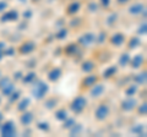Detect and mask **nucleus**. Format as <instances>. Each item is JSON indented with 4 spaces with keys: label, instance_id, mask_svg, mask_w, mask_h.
I'll return each mask as SVG.
<instances>
[{
    "label": "nucleus",
    "instance_id": "obj_15",
    "mask_svg": "<svg viewBox=\"0 0 147 137\" xmlns=\"http://www.w3.org/2000/svg\"><path fill=\"white\" fill-rule=\"evenodd\" d=\"M145 61V56L142 55V54H137V55H135L134 58L130 59V65L132 68H140L142 66V64H144Z\"/></svg>",
    "mask_w": 147,
    "mask_h": 137
},
{
    "label": "nucleus",
    "instance_id": "obj_2",
    "mask_svg": "<svg viewBox=\"0 0 147 137\" xmlns=\"http://www.w3.org/2000/svg\"><path fill=\"white\" fill-rule=\"evenodd\" d=\"M87 107V99L85 95H77L70 103V109L75 114H81Z\"/></svg>",
    "mask_w": 147,
    "mask_h": 137
},
{
    "label": "nucleus",
    "instance_id": "obj_51",
    "mask_svg": "<svg viewBox=\"0 0 147 137\" xmlns=\"http://www.w3.org/2000/svg\"><path fill=\"white\" fill-rule=\"evenodd\" d=\"M32 3H38V1H40V0H31Z\"/></svg>",
    "mask_w": 147,
    "mask_h": 137
},
{
    "label": "nucleus",
    "instance_id": "obj_47",
    "mask_svg": "<svg viewBox=\"0 0 147 137\" xmlns=\"http://www.w3.org/2000/svg\"><path fill=\"white\" fill-rule=\"evenodd\" d=\"M5 48H6V43L3 42V40H0V52H4Z\"/></svg>",
    "mask_w": 147,
    "mask_h": 137
},
{
    "label": "nucleus",
    "instance_id": "obj_36",
    "mask_svg": "<svg viewBox=\"0 0 147 137\" xmlns=\"http://www.w3.org/2000/svg\"><path fill=\"white\" fill-rule=\"evenodd\" d=\"M105 38H107V33L105 32H100V33L98 34V37L96 36V42H97L98 44H102L105 42Z\"/></svg>",
    "mask_w": 147,
    "mask_h": 137
},
{
    "label": "nucleus",
    "instance_id": "obj_26",
    "mask_svg": "<svg viewBox=\"0 0 147 137\" xmlns=\"http://www.w3.org/2000/svg\"><path fill=\"white\" fill-rule=\"evenodd\" d=\"M55 119H57V120H59V121H64L65 120V119L69 116L67 115V110L66 109H64V108H60V109H58L57 111H55Z\"/></svg>",
    "mask_w": 147,
    "mask_h": 137
},
{
    "label": "nucleus",
    "instance_id": "obj_14",
    "mask_svg": "<svg viewBox=\"0 0 147 137\" xmlns=\"http://www.w3.org/2000/svg\"><path fill=\"white\" fill-rule=\"evenodd\" d=\"M80 9H81V3L77 1V0H72V1L67 5L66 13H67V15L74 16V15H76V13L80 11Z\"/></svg>",
    "mask_w": 147,
    "mask_h": 137
},
{
    "label": "nucleus",
    "instance_id": "obj_41",
    "mask_svg": "<svg viewBox=\"0 0 147 137\" xmlns=\"http://www.w3.org/2000/svg\"><path fill=\"white\" fill-rule=\"evenodd\" d=\"M137 33L142 34V36H146V33H147V25H146V22H144V24H142L139 27V30H137Z\"/></svg>",
    "mask_w": 147,
    "mask_h": 137
},
{
    "label": "nucleus",
    "instance_id": "obj_39",
    "mask_svg": "<svg viewBox=\"0 0 147 137\" xmlns=\"http://www.w3.org/2000/svg\"><path fill=\"white\" fill-rule=\"evenodd\" d=\"M137 108V111H139V114L140 115H146L147 114V104H146V102L144 103V104H141L140 107H136Z\"/></svg>",
    "mask_w": 147,
    "mask_h": 137
},
{
    "label": "nucleus",
    "instance_id": "obj_12",
    "mask_svg": "<svg viewBox=\"0 0 147 137\" xmlns=\"http://www.w3.org/2000/svg\"><path fill=\"white\" fill-rule=\"evenodd\" d=\"M33 120H34V116H33V113L32 111H27V110L22 111L21 116H20V121L24 126H30L32 122H33Z\"/></svg>",
    "mask_w": 147,
    "mask_h": 137
},
{
    "label": "nucleus",
    "instance_id": "obj_45",
    "mask_svg": "<svg viewBox=\"0 0 147 137\" xmlns=\"http://www.w3.org/2000/svg\"><path fill=\"white\" fill-rule=\"evenodd\" d=\"M80 24H81V19H80V17H76V19H74V20L70 22V25L74 26V27H77Z\"/></svg>",
    "mask_w": 147,
    "mask_h": 137
},
{
    "label": "nucleus",
    "instance_id": "obj_24",
    "mask_svg": "<svg viewBox=\"0 0 147 137\" xmlns=\"http://www.w3.org/2000/svg\"><path fill=\"white\" fill-rule=\"evenodd\" d=\"M15 89H16V86H15V83H13V82L11 81L10 83L6 85L5 87H4L3 89H0V91H1V94H3V95H5V97H9V95H10Z\"/></svg>",
    "mask_w": 147,
    "mask_h": 137
},
{
    "label": "nucleus",
    "instance_id": "obj_11",
    "mask_svg": "<svg viewBox=\"0 0 147 137\" xmlns=\"http://www.w3.org/2000/svg\"><path fill=\"white\" fill-rule=\"evenodd\" d=\"M109 42L112 45H114V47H120V45L125 43V34L120 33V32H117V33H114L112 37L109 38Z\"/></svg>",
    "mask_w": 147,
    "mask_h": 137
},
{
    "label": "nucleus",
    "instance_id": "obj_42",
    "mask_svg": "<svg viewBox=\"0 0 147 137\" xmlns=\"http://www.w3.org/2000/svg\"><path fill=\"white\" fill-rule=\"evenodd\" d=\"M32 15H33V11L31 10V9H26V10L24 11V13H22V16H24L25 20H30L32 19Z\"/></svg>",
    "mask_w": 147,
    "mask_h": 137
},
{
    "label": "nucleus",
    "instance_id": "obj_29",
    "mask_svg": "<svg viewBox=\"0 0 147 137\" xmlns=\"http://www.w3.org/2000/svg\"><path fill=\"white\" fill-rule=\"evenodd\" d=\"M141 45V39L139 37H132L130 40H129V43H127V47L129 49H136V48H139Z\"/></svg>",
    "mask_w": 147,
    "mask_h": 137
},
{
    "label": "nucleus",
    "instance_id": "obj_46",
    "mask_svg": "<svg viewBox=\"0 0 147 137\" xmlns=\"http://www.w3.org/2000/svg\"><path fill=\"white\" fill-rule=\"evenodd\" d=\"M22 76H24L22 71H16L15 74H13V79H15V81H18V80L22 79Z\"/></svg>",
    "mask_w": 147,
    "mask_h": 137
},
{
    "label": "nucleus",
    "instance_id": "obj_55",
    "mask_svg": "<svg viewBox=\"0 0 147 137\" xmlns=\"http://www.w3.org/2000/svg\"><path fill=\"white\" fill-rule=\"evenodd\" d=\"M0 124H1V121H0Z\"/></svg>",
    "mask_w": 147,
    "mask_h": 137
},
{
    "label": "nucleus",
    "instance_id": "obj_5",
    "mask_svg": "<svg viewBox=\"0 0 147 137\" xmlns=\"http://www.w3.org/2000/svg\"><path fill=\"white\" fill-rule=\"evenodd\" d=\"M77 42H79L81 47H90V45H92L96 42V34L92 33V32H87V33L80 36Z\"/></svg>",
    "mask_w": 147,
    "mask_h": 137
},
{
    "label": "nucleus",
    "instance_id": "obj_4",
    "mask_svg": "<svg viewBox=\"0 0 147 137\" xmlns=\"http://www.w3.org/2000/svg\"><path fill=\"white\" fill-rule=\"evenodd\" d=\"M109 114H110V108L107 104H99L94 111V118L97 121H104L109 116Z\"/></svg>",
    "mask_w": 147,
    "mask_h": 137
},
{
    "label": "nucleus",
    "instance_id": "obj_49",
    "mask_svg": "<svg viewBox=\"0 0 147 137\" xmlns=\"http://www.w3.org/2000/svg\"><path fill=\"white\" fill-rule=\"evenodd\" d=\"M3 58H4V53H3V52H0V61L3 60Z\"/></svg>",
    "mask_w": 147,
    "mask_h": 137
},
{
    "label": "nucleus",
    "instance_id": "obj_22",
    "mask_svg": "<svg viewBox=\"0 0 147 137\" xmlns=\"http://www.w3.org/2000/svg\"><path fill=\"white\" fill-rule=\"evenodd\" d=\"M58 103H59L58 98H48L44 100V108L48 109V110H53L54 108H57Z\"/></svg>",
    "mask_w": 147,
    "mask_h": 137
},
{
    "label": "nucleus",
    "instance_id": "obj_30",
    "mask_svg": "<svg viewBox=\"0 0 147 137\" xmlns=\"http://www.w3.org/2000/svg\"><path fill=\"white\" fill-rule=\"evenodd\" d=\"M67 34H69V30L65 28V27H61V28L55 33V38H57L58 40H63V39H65L67 37Z\"/></svg>",
    "mask_w": 147,
    "mask_h": 137
},
{
    "label": "nucleus",
    "instance_id": "obj_52",
    "mask_svg": "<svg viewBox=\"0 0 147 137\" xmlns=\"http://www.w3.org/2000/svg\"><path fill=\"white\" fill-rule=\"evenodd\" d=\"M18 1H20V3H26L27 0H18Z\"/></svg>",
    "mask_w": 147,
    "mask_h": 137
},
{
    "label": "nucleus",
    "instance_id": "obj_1",
    "mask_svg": "<svg viewBox=\"0 0 147 137\" xmlns=\"http://www.w3.org/2000/svg\"><path fill=\"white\" fill-rule=\"evenodd\" d=\"M33 88H32V95L37 100H42L47 95L49 91V86L47 82H44L42 80H34L33 81Z\"/></svg>",
    "mask_w": 147,
    "mask_h": 137
},
{
    "label": "nucleus",
    "instance_id": "obj_54",
    "mask_svg": "<svg viewBox=\"0 0 147 137\" xmlns=\"http://www.w3.org/2000/svg\"><path fill=\"white\" fill-rule=\"evenodd\" d=\"M0 104H1V97H0Z\"/></svg>",
    "mask_w": 147,
    "mask_h": 137
},
{
    "label": "nucleus",
    "instance_id": "obj_13",
    "mask_svg": "<svg viewBox=\"0 0 147 137\" xmlns=\"http://www.w3.org/2000/svg\"><path fill=\"white\" fill-rule=\"evenodd\" d=\"M61 75H63V70L60 67H53L52 70L48 72V80L50 82H57L60 80Z\"/></svg>",
    "mask_w": 147,
    "mask_h": 137
},
{
    "label": "nucleus",
    "instance_id": "obj_25",
    "mask_svg": "<svg viewBox=\"0 0 147 137\" xmlns=\"http://www.w3.org/2000/svg\"><path fill=\"white\" fill-rule=\"evenodd\" d=\"M130 132H132V134H135L137 136H142V135H146V131H145V125L142 124H139V125H135L134 127H131L130 129Z\"/></svg>",
    "mask_w": 147,
    "mask_h": 137
},
{
    "label": "nucleus",
    "instance_id": "obj_3",
    "mask_svg": "<svg viewBox=\"0 0 147 137\" xmlns=\"http://www.w3.org/2000/svg\"><path fill=\"white\" fill-rule=\"evenodd\" d=\"M17 134L16 125L12 120L5 121L3 125H0V135L4 137H13Z\"/></svg>",
    "mask_w": 147,
    "mask_h": 137
},
{
    "label": "nucleus",
    "instance_id": "obj_31",
    "mask_svg": "<svg viewBox=\"0 0 147 137\" xmlns=\"http://www.w3.org/2000/svg\"><path fill=\"white\" fill-rule=\"evenodd\" d=\"M137 92V85H131L125 89V95L126 97H134Z\"/></svg>",
    "mask_w": 147,
    "mask_h": 137
},
{
    "label": "nucleus",
    "instance_id": "obj_35",
    "mask_svg": "<svg viewBox=\"0 0 147 137\" xmlns=\"http://www.w3.org/2000/svg\"><path fill=\"white\" fill-rule=\"evenodd\" d=\"M11 82V79L9 76H1L0 77V89H3L6 85H9Z\"/></svg>",
    "mask_w": 147,
    "mask_h": 137
},
{
    "label": "nucleus",
    "instance_id": "obj_8",
    "mask_svg": "<svg viewBox=\"0 0 147 137\" xmlns=\"http://www.w3.org/2000/svg\"><path fill=\"white\" fill-rule=\"evenodd\" d=\"M137 107V100L132 97H127L120 103V109L123 111H131Z\"/></svg>",
    "mask_w": 147,
    "mask_h": 137
},
{
    "label": "nucleus",
    "instance_id": "obj_21",
    "mask_svg": "<svg viewBox=\"0 0 147 137\" xmlns=\"http://www.w3.org/2000/svg\"><path fill=\"white\" fill-rule=\"evenodd\" d=\"M82 131H84V126L81 124H74L70 129H69V134L70 136H80L82 134Z\"/></svg>",
    "mask_w": 147,
    "mask_h": 137
},
{
    "label": "nucleus",
    "instance_id": "obj_38",
    "mask_svg": "<svg viewBox=\"0 0 147 137\" xmlns=\"http://www.w3.org/2000/svg\"><path fill=\"white\" fill-rule=\"evenodd\" d=\"M117 19H118V15L117 13H110V15L108 16V19H107V24L109 25V26H112V25H114L117 22Z\"/></svg>",
    "mask_w": 147,
    "mask_h": 137
},
{
    "label": "nucleus",
    "instance_id": "obj_37",
    "mask_svg": "<svg viewBox=\"0 0 147 137\" xmlns=\"http://www.w3.org/2000/svg\"><path fill=\"white\" fill-rule=\"evenodd\" d=\"M4 56H12L15 55V48L13 47H6L5 49H4Z\"/></svg>",
    "mask_w": 147,
    "mask_h": 137
},
{
    "label": "nucleus",
    "instance_id": "obj_33",
    "mask_svg": "<svg viewBox=\"0 0 147 137\" xmlns=\"http://www.w3.org/2000/svg\"><path fill=\"white\" fill-rule=\"evenodd\" d=\"M9 102L10 103H15V102H17L18 99H20V97H21V91H18V89H15L13 92L9 95Z\"/></svg>",
    "mask_w": 147,
    "mask_h": 137
},
{
    "label": "nucleus",
    "instance_id": "obj_18",
    "mask_svg": "<svg viewBox=\"0 0 147 137\" xmlns=\"http://www.w3.org/2000/svg\"><path fill=\"white\" fill-rule=\"evenodd\" d=\"M117 72H118V66H115V65L109 66V67H107V68H105V70L103 71V79H104V80L112 79L113 76H115Z\"/></svg>",
    "mask_w": 147,
    "mask_h": 137
},
{
    "label": "nucleus",
    "instance_id": "obj_16",
    "mask_svg": "<svg viewBox=\"0 0 147 137\" xmlns=\"http://www.w3.org/2000/svg\"><path fill=\"white\" fill-rule=\"evenodd\" d=\"M96 68V62L93 60H85L81 64V71L85 74H91Z\"/></svg>",
    "mask_w": 147,
    "mask_h": 137
},
{
    "label": "nucleus",
    "instance_id": "obj_23",
    "mask_svg": "<svg viewBox=\"0 0 147 137\" xmlns=\"http://www.w3.org/2000/svg\"><path fill=\"white\" fill-rule=\"evenodd\" d=\"M134 80L137 85H142V86H145L146 85V81H147V72L146 70H144L142 72H140L139 75H136L134 77Z\"/></svg>",
    "mask_w": 147,
    "mask_h": 137
},
{
    "label": "nucleus",
    "instance_id": "obj_19",
    "mask_svg": "<svg viewBox=\"0 0 147 137\" xmlns=\"http://www.w3.org/2000/svg\"><path fill=\"white\" fill-rule=\"evenodd\" d=\"M30 104H31V98H28V97H25V98H22L21 100H20V103L17 104V111H20V113H22V111H25V110H27V108L30 107Z\"/></svg>",
    "mask_w": 147,
    "mask_h": 137
},
{
    "label": "nucleus",
    "instance_id": "obj_32",
    "mask_svg": "<svg viewBox=\"0 0 147 137\" xmlns=\"http://www.w3.org/2000/svg\"><path fill=\"white\" fill-rule=\"evenodd\" d=\"M37 129L39 131H43V132H49L50 126L47 121H38L37 122Z\"/></svg>",
    "mask_w": 147,
    "mask_h": 137
},
{
    "label": "nucleus",
    "instance_id": "obj_10",
    "mask_svg": "<svg viewBox=\"0 0 147 137\" xmlns=\"http://www.w3.org/2000/svg\"><path fill=\"white\" fill-rule=\"evenodd\" d=\"M97 82H98V76L97 75H88L81 81V88L90 89L92 86L96 85Z\"/></svg>",
    "mask_w": 147,
    "mask_h": 137
},
{
    "label": "nucleus",
    "instance_id": "obj_6",
    "mask_svg": "<svg viewBox=\"0 0 147 137\" xmlns=\"http://www.w3.org/2000/svg\"><path fill=\"white\" fill-rule=\"evenodd\" d=\"M36 47L37 45L33 40H25V42L18 47V52H20V54H22V55H28V54L34 52Z\"/></svg>",
    "mask_w": 147,
    "mask_h": 137
},
{
    "label": "nucleus",
    "instance_id": "obj_20",
    "mask_svg": "<svg viewBox=\"0 0 147 137\" xmlns=\"http://www.w3.org/2000/svg\"><path fill=\"white\" fill-rule=\"evenodd\" d=\"M79 44L76 43H71V44H67L65 48H64V53L66 55H75V54L79 52Z\"/></svg>",
    "mask_w": 147,
    "mask_h": 137
},
{
    "label": "nucleus",
    "instance_id": "obj_34",
    "mask_svg": "<svg viewBox=\"0 0 147 137\" xmlns=\"http://www.w3.org/2000/svg\"><path fill=\"white\" fill-rule=\"evenodd\" d=\"M75 122H76L75 119H74V118H69V116H67V118L65 119V120L63 121V129L69 130V129H70V127H71L74 124H75Z\"/></svg>",
    "mask_w": 147,
    "mask_h": 137
},
{
    "label": "nucleus",
    "instance_id": "obj_44",
    "mask_svg": "<svg viewBox=\"0 0 147 137\" xmlns=\"http://www.w3.org/2000/svg\"><path fill=\"white\" fill-rule=\"evenodd\" d=\"M110 3H112V0H99V4H100V6H103L104 9L109 7Z\"/></svg>",
    "mask_w": 147,
    "mask_h": 137
},
{
    "label": "nucleus",
    "instance_id": "obj_9",
    "mask_svg": "<svg viewBox=\"0 0 147 137\" xmlns=\"http://www.w3.org/2000/svg\"><path fill=\"white\" fill-rule=\"evenodd\" d=\"M104 92H105V86L102 85V83H98V82L90 88V95L92 98H94V99L99 98Z\"/></svg>",
    "mask_w": 147,
    "mask_h": 137
},
{
    "label": "nucleus",
    "instance_id": "obj_17",
    "mask_svg": "<svg viewBox=\"0 0 147 137\" xmlns=\"http://www.w3.org/2000/svg\"><path fill=\"white\" fill-rule=\"evenodd\" d=\"M145 7H146V6H145L142 3H134L130 7L127 9V11H129V13H130V15H134V16H135V15H140Z\"/></svg>",
    "mask_w": 147,
    "mask_h": 137
},
{
    "label": "nucleus",
    "instance_id": "obj_48",
    "mask_svg": "<svg viewBox=\"0 0 147 137\" xmlns=\"http://www.w3.org/2000/svg\"><path fill=\"white\" fill-rule=\"evenodd\" d=\"M130 0H117V3L119 4V5H125V4H127Z\"/></svg>",
    "mask_w": 147,
    "mask_h": 137
},
{
    "label": "nucleus",
    "instance_id": "obj_40",
    "mask_svg": "<svg viewBox=\"0 0 147 137\" xmlns=\"http://www.w3.org/2000/svg\"><path fill=\"white\" fill-rule=\"evenodd\" d=\"M87 9H88L90 12H97V10H98V4L91 1L88 5H87Z\"/></svg>",
    "mask_w": 147,
    "mask_h": 137
},
{
    "label": "nucleus",
    "instance_id": "obj_27",
    "mask_svg": "<svg viewBox=\"0 0 147 137\" xmlns=\"http://www.w3.org/2000/svg\"><path fill=\"white\" fill-rule=\"evenodd\" d=\"M37 79V74L34 71H31V72H28L26 76H22V82L24 83H26V85H28V83H33V81Z\"/></svg>",
    "mask_w": 147,
    "mask_h": 137
},
{
    "label": "nucleus",
    "instance_id": "obj_53",
    "mask_svg": "<svg viewBox=\"0 0 147 137\" xmlns=\"http://www.w3.org/2000/svg\"><path fill=\"white\" fill-rule=\"evenodd\" d=\"M3 76V72H1V70H0V77H1Z\"/></svg>",
    "mask_w": 147,
    "mask_h": 137
},
{
    "label": "nucleus",
    "instance_id": "obj_7",
    "mask_svg": "<svg viewBox=\"0 0 147 137\" xmlns=\"http://www.w3.org/2000/svg\"><path fill=\"white\" fill-rule=\"evenodd\" d=\"M20 13L17 10H9V11H4V13L0 17V22H15L18 20Z\"/></svg>",
    "mask_w": 147,
    "mask_h": 137
},
{
    "label": "nucleus",
    "instance_id": "obj_43",
    "mask_svg": "<svg viewBox=\"0 0 147 137\" xmlns=\"http://www.w3.org/2000/svg\"><path fill=\"white\" fill-rule=\"evenodd\" d=\"M7 6H9L7 1H5V0H0V13L5 11L6 9H7Z\"/></svg>",
    "mask_w": 147,
    "mask_h": 137
},
{
    "label": "nucleus",
    "instance_id": "obj_28",
    "mask_svg": "<svg viewBox=\"0 0 147 137\" xmlns=\"http://www.w3.org/2000/svg\"><path fill=\"white\" fill-rule=\"evenodd\" d=\"M130 59H131V56H130V54H129V53H124V54H121L120 58H119V65L123 66V67L127 66V65H129V62H130Z\"/></svg>",
    "mask_w": 147,
    "mask_h": 137
},
{
    "label": "nucleus",
    "instance_id": "obj_50",
    "mask_svg": "<svg viewBox=\"0 0 147 137\" xmlns=\"http://www.w3.org/2000/svg\"><path fill=\"white\" fill-rule=\"evenodd\" d=\"M3 119H4V116H3V113H0V121H3Z\"/></svg>",
    "mask_w": 147,
    "mask_h": 137
}]
</instances>
